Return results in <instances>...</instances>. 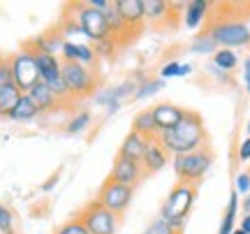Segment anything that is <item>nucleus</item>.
Listing matches in <instances>:
<instances>
[{
	"instance_id": "21",
	"label": "nucleus",
	"mask_w": 250,
	"mask_h": 234,
	"mask_svg": "<svg viewBox=\"0 0 250 234\" xmlns=\"http://www.w3.org/2000/svg\"><path fill=\"white\" fill-rule=\"evenodd\" d=\"M40 116V109L35 107V102L30 100V95L21 93V98L17 100V105L12 107V111L7 114V118L12 123H30Z\"/></svg>"
},
{
	"instance_id": "12",
	"label": "nucleus",
	"mask_w": 250,
	"mask_h": 234,
	"mask_svg": "<svg viewBox=\"0 0 250 234\" xmlns=\"http://www.w3.org/2000/svg\"><path fill=\"white\" fill-rule=\"evenodd\" d=\"M144 176H146V174H144L139 162L125 160V158H118L116 155V160H114V165H111V171H109L107 179L114 181V183H121V186H130V188H134Z\"/></svg>"
},
{
	"instance_id": "8",
	"label": "nucleus",
	"mask_w": 250,
	"mask_h": 234,
	"mask_svg": "<svg viewBox=\"0 0 250 234\" xmlns=\"http://www.w3.org/2000/svg\"><path fill=\"white\" fill-rule=\"evenodd\" d=\"M77 216L90 234H116L118 230V216L102 207L98 199H90Z\"/></svg>"
},
{
	"instance_id": "30",
	"label": "nucleus",
	"mask_w": 250,
	"mask_h": 234,
	"mask_svg": "<svg viewBox=\"0 0 250 234\" xmlns=\"http://www.w3.org/2000/svg\"><path fill=\"white\" fill-rule=\"evenodd\" d=\"M118 42L114 40V37H104V40H100V42H95L93 44V49H95V56L98 58H111V56L118 51Z\"/></svg>"
},
{
	"instance_id": "19",
	"label": "nucleus",
	"mask_w": 250,
	"mask_h": 234,
	"mask_svg": "<svg viewBox=\"0 0 250 234\" xmlns=\"http://www.w3.org/2000/svg\"><path fill=\"white\" fill-rule=\"evenodd\" d=\"M167 162H169V153L162 149L158 139H151L148 149H146V155H144V160H142L144 174H155V171L165 170Z\"/></svg>"
},
{
	"instance_id": "29",
	"label": "nucleus",
	"mask_w": 250,
	"mask_h": 234,
	"mask_svg": "<svg viewBox=\"0 0 250 234\" xmlns=\"http://www.w3.org/2000/svg\"><path fill=\"white\" fill-rule=\"evenodd\" d=\"M165 88V81L162 79H146L142 84H137V88H134V100H146V98H153L155 93H160Z\"/></svg>"
},
{
	"instance_id": "41",
	"label": "nucleus",
	"mask_w": 250,
	"mask_h": 234,
	"mask_svg": "<svg viewBox=\"0 0 250 234\" xmlns=\"http://www.w3.org/2000/svg\"><path fill=\"white\" fill-rule=\"evenodd\" d=\"M56 183H58V174H54V176H51L49 181H44V183H42V190L46 192V190H51V188H54Z\"/></svg>"
},
{
	"instance_id": "42",
	"label": "nucleus",
	"mask_w": 250,
	"mask_h": 234,
	"mask_svg": "<svg viewBox=\"0 0 250 234\" xmlns=\"http://www.w3.org/2000/svg\"><path fill=\"white\" fill-rule=\"evenodd\" d=\"M243 211L250 213V195H246V199H243Z\"/></svg>"
},
{
	"instance_id": "14",
	"label": "nucleus",
	"mask_w": 250,
	"mask_h": 234,
	"mask_svg": "<svg viewBox=\"0 0 250 234\" xmlns=\"http://www.w3.org/2000/svg\"><path fill=\"white\" fill-rule=\"evenodd\" d=\"M114 5H116V9L121 12L123 21L127 23L130 33L137 37L142 33L144 23H146V19H144V2L142 0H116Z\"/></svg>"
},
{
	"instance_id": "17",
	"label": "nucleus",
	"mask_w": 250,
	"mask_h": 234,
	"mask_svg": "<svg viewBox=\"0 0 250 234\" xmlns=\"http://www.w3.org/2000/svg\"><path fill=\"white\" fill-rule=\"evenodd\" d=\"M104 21H107V28H109V37H114L118 44H125V42L134 40V35L130 33V28H127V23L123 21L121 12L116 9L114 2L104 9Z\"/></svg>"
},
{
	"instance_id": "44",
	"label": "nucleus",
	"mask_w": 250,
	"mask_h": 234,
	"mask_svg": "<svg viewBox=\"0 0 250 234\" xmlns=\"http://www.w3.org/2000/svg\"><path fill=\"white\" fill-rule=\"evenodd\" d=\"M246 130H248V137H250V121H248V126H246Z\"/></svg>"
},
{
	"instance_id": "6",
	"label": "nucleus",
	"mask_w": 250,
	"mask_h": 234,
	"mask_svg": "<svg viewBox=\"0 0 250 234\" xmlns=\"http://www.w3.org/2000/svg\"><path fill=\"white\" fill-rule=\"evenodd\" d=\"M62 81H65V88H67V98L72 100L88 98L98 88L95 72L79 63H62Z\"/></svg>"
},
{
	"instance_id": "5",
	"label": "nucleus",
	"mask_w": 250,
	"mask_h": 234,
	"mask_svg": "<svg viewBox=\"0 0 250 234\" xmlns=\"http://www.w3.org/2000/svg\"><path fill=\"white\" fill-rule=\"evenodd\" d=\"M206 33L211 35L215 46H223V49L250 44V28L241 19H220V21H213Z\"/></svg>"
},
{
	"instance_id": "32",
	"label": "nucleus",
	"mask_w": 250,
	"mask_h": 234,
	"mask_svg": "<svg viewBox=\"0 0 250 234\" xmlns=\"http://www.w3.org/2000/svg\"><path fill=\"white\" fill-rule=\"evenodd\" d=\"M0 234H17L14 213H12V209L5 207L2 202H0Z\"/></svg>"
},
{
	"instance_id": "11",
	"label": "nucleus",
	"mask_w": 250,
	"mask_h": 234,
	"mask_svg": "<svg viewBox=\"0 0 250 234\" xmlns=\"http://www.w3.org/2000/svg\"><path fill=\"white\" fill-rule=\"evenodd\" d=\"M134 88H137V84H134L132 79H127V81H123V84H116V86H109V88L100 90L98 95H95V102L111 114V111H116V109L123 105V100L132 98Z\"/></svg>"
},
{
	"instance_id": "28",
	"label": "nucleus",
	"mask_w": 250,
	"mask_h": 234,
	"mask_svg": "<svg viewBox=\"0 0 250 234\" xmlns=\"http://www.w3.org/2000/svg\"><path fill=\"white\" fill-rule=\"evenodd\" d=\"M90 121H93V116H90V111H77L74 116L67 121V126H65V132L67 135H81V132H86V128L90 126Z\"/></svg>"
},
{
	"instance_id": "1",
	"label": "nucleus",
	"mask_w": 250,
	"mask_h": 234,
	"mask_svg": "<svg viewBox=\"0 0 250 234\" xmlns=\"http://www.w3.org/2000/svg\"><path fill=\"white\" fill-rule=\"evenodd\" d=\"M160 146L167 151L169 155H183V153H192L197 149H204L206 146V128L204 121L197 111L188 109L183 121L179 126H174L167 132H160L155 137Z\"/></svg>"
},
{
	"instance_id": "22",
	"label": "nucleus",
	"mask_w": 250,
	"mask_h": 234,
	"mask_svg": "<svg viewBox=\"0 0 250 234\" xmlns=\"http://www.w3.org/2000/svg\"><path fill=\"white\" fill-rule=\"evenodd\" d=\"M208 2L206 0H190L183 9V21H186V28L190 30H197V28L204 26V19L208 14Z\"/></svg>"
},
{
	"instance_id": "36",
	"label": "nucleus",
	"mask_w": 250,
	"mask_h": 234,
	"mask_svg": "<svg viewBox=\"0 0 250 234\" xmlns=\"http://www.w3.org/2000/svg\"><path fill=\"white\" fill-rule=\"evenodd\" d=\"M0 86H14V77H12V67H9L7 58L0 63Z\"/></svg>"
},
{
	"instance_id": "24",
	"label": "nucleus",
	"mask_w": 250,
	"mask_h": 234,
	"mask_svg": "<svg viewBox=\"0 0 250 234\" xmlns=\"http://www.w3.org/2000/svg\"><path fill=\"white\" fill-rule=\"evenodd\" d=\"M218 70V72H232L234 67L239 65V56H236V51L234 49H215L213 54V63H211Z\"/></svg>"
},
{
	"instance_id": "16",
	"label": "nucleus",
	"mask_w": 250,
	"mask_h": 234,
	"mask_svg": "<svg viewBox=\"0 0 250 234\" xmlns=\"http://www.w3.org/2000/svg\"><path fill=\"white\" fill-rule=\"evenodd\" d=\"M146 149H148V139L130 130V132L125 135L121 149H118V158H125V160H132V162H139V165H142L144 155H146Z\"/></svg>"
},
{
	"instance_id": "40",
	"label": "nucleus",
	"mask_w": 250,
	"mask_h": 234,
	"mask_svg": "<svg viewBox=\"0 0 250 234\" xmlns=\"http://www.w3.org/2000/svg\"><path fill=\"white\" fill-rule=\"evenodd\" d=\"M239 230L246 234H250V213H246V216L241 218V225H239Z\"/></svg>"
},
{
	"instance_id": "33",
	"label": "nucleus",
	"mask_w": 250,
	"mask_h": 234,
	"mask_svg": "<svg viewBox=\"0 0 250 234\" xmlns=\"http://www.w3.org/2000/svg\"><path fill=\"white\" fill-rule=\"evenodd\" d=\"M190 49H192L195 54H215V42L211 40L208 33H199V35L195 37V42H192Z\"/></svg>"
},
{
	"instance_id": "7",
	"label": "nucleus",
	"mask_w": 250,
	"mask_h": 234,
	"mask_svg": "<svg viewBox=\"0 0 250 234\" xmlns=\"http://www.w3.org/2000/svg\"><path fill=\"white\" fill-rule=\"evenodd\" d=\"M9 67H12V77H14V86L19 88V93H30V88L40 84V72H37V61L35 54L23 46L21 51H17L14 56L7 58Z\"/></svg>"
},
{
	"instance_id": "9",
	"label": "nucleus",
	"mask_w": 250,
	"mask_h": 234,
	"mask_svg": "<svg viewBox=\"0 0 250 234\" xmlns=\"http://www.w3.org/2000/svg\"><path fill=\"white\" fill-rule=\"evenodd\" d=\"M132 197H134V188L130 186H121V183H114V181H104L102 188L98 192V202L102 204L104 209H109L111 213L116 216H123L127 207L132 204Z\"/></svg>"
},
{
	"instance_id": "25",
	"label": "nucleus",
	"mask_w": 250,
	"mask_h": 234,
	"mask_svg": "<svg viewBox=\"0 0 250 234\" xmlns=\"http://www.w3.org/2000/svg\"><path fill=\"white\" fill-rule=\"evenodd\" d=\"M236 211H239V195L232 190L229 195V202H227V209H225L223 223H220V230L218 234H232L234 232V223H236Z\"/></svg>"
},
{
	"instance_id": "10",
	"label": "nucleus",
	"mask_w": 250,
	"mask_h": 234,
	"mask_svg": "<svg viewBox=\"0 0 250 234\" xmlns=\"http://www.w3.org/2000/svg\"><path fill=\"white\" fill-rule=\"evenodd\" d=\"M186 111L188 109L179 107V105H174V102H158L155 107H151L153 126L158 130V135L171 130L174 126H179L181 121H183V116H186Z\"/></svg>"
},
{
	"instance_id": "18",
	"label": "nucleus",
	"mask_w": 250,
	"mask_h": 234,
	"mask_svg": "<svg viewBox=\"0 0 250 234\" xmlns=\"http://www.w3.org/2000/svg\"><path fill=\"white\" fill-rule=\"evenodd\" d=\"M26 95H30V100L35 102V107L40 109V114H46V111H54V109L61 107L62 100L56 95L54 90L46 86L44 81H40V84H35L33 88H30V93H26Z\"/></svg>"
},
{
	"instance_id": "34",
	"label": "nucleus",
	"mask_w": 250,
	"mask_h": 234,
	"mask_svg": "<svg viewBox=\"0 0 250 234\" xmlns=\"http://www.w3.org/2000/svg\"><path fill=\"white\" fill-rule=\"evenodd\" d=\"M144 234H181V232H179V230H174L167 220H162V218L158 216L155 220H151V223H148V227L144 230Z\"/></svg>"
},
{
	"instance_id": "31",
	"label": "nucleus",
	"mask_w": 250,
	"mask_h": 234,
	"mask_svg": "<svg viewBox=\"0 0 250 234\" xmlns=\"http://www.w3.org/2000/svg\"><path fill=\"white\" fill-rule=\"evenodd\" d=\"M54 234H90L88 230H86V225L81 223V218L79 216H72L70 220H65L62 225L56 227V232Z\"/></svg>"
},
{
	"instance_id": "2",
	"label": "nucleus",
	"mask_w": 250,
	"mask_h": 234,
	"mask_svg": "<svg viewBox=\"0 0 250 234\" xmlns=\"http://www.w3.org/2000/svg\"><path fill=\"white\" fill-rule=\"evenodd\" d=\"M195 195H197V188L190 186V183H176L174 188L169 190L167 199L162 202V209H160V218L167 220L174 230H183L188 220V213L190 209L195 204Z\"/></svg>"
},
{
	"instance_id": "26",
	"label": "nucleus",
	"mask_w": 250,
	"mask_h": 234,
	"mask_svg": "<svg viewBox=\"0 0 250 234\" xmlns=\"http://www.w3.org/2000/svg\"><path fill=\"white\" fill-rule=\"evenodd\" d=\"M19 98H21V93L17 86H0V118H7Z\"/></svg>"
},
{
	"instance_id": "15",
	"label": "nucleus",
	"mask_w": 250,
	"mask_h": 234,
	"mask_svg": "<svg viewBox=\"0 0 250 234\" xmlns=\"http://www.w3.org/2000/svg\"><path fill=\"white\" fill-rule=\"evenodd\" d=\"M142 2H144V19L148 23H153V26H167V21L176 14L174 5L167 2V0H142Z\"/></svg>"
},
{
	"instance_id": "38",
	"label": "nucleus",
	"mask_w": 250,
	"mask_h": 234,
	"mask_svg": "<svg viewBox=\"0 0 250 234\" xmlns=\"http://www.w3.org/2000/svg\"><path fill=\"white\" fill-rule=\"evenodd\" d=\"M243 84H246V90L250 93V56L243 61Z\"/></svg>"
},
{
	"instance_id": "45",
	"label": "nucleus",
	"mask_w": 250,
	"mask_h": 234,
	"mask_svg": "<svg viewBox=\"0 0 250 234\" xmlns=\"http://www.w3.org/2000/svg\"><path fill=\"white\" fill-rule=\"evenodd\" d=\"M2 61H5V56H2V54H0V63H2Z\"/></svg>"
},
{
	"instance_id": "37",
	"label": "nucleus",
	"mask_w": 250,
	"mask_h": 234,
	"mask_svg": "<svg viewBox=\"0 0 250 234\" xmlns=\"http://www.w3.org/2000/svg\"><path fill=\"white\" fill-rule=\"evenodd\" d=\"M239 160L248 162L250 160V137H246L241 144H239Z\"/></svg>"
},
{
	"instance_id": "43",
	"label": "nucleus",
	"mask_w": 250,
	"mask_h": 234,
	"mask_svg": "<svg viewBox=\"0 0 250 234\" xmlns=\"http://www.w3.org/2000/svg\"><path fill=\"white\" fill-rule=\"evenodd\" d=\"M232 234H246V232H241L239 227H234V232H232Z\"/></svg>"
},
{
	"instance_id": "23",
	"label": "nucleus",
	"mask_w": 250,
	"mask_h": 234,
	"mask_svg": "<svg viewBox=\"0 0 250 234\" xmlns=\"http://www.w3.org/2000/svg\"><path fill=\"white\" fill-rule=\"evenodd\" d=\"M132 132H137V135L146 137L148 142L158 137V130H155V126H153L151 109H142L139 114H134V121H132Z\"/></svg>"
},
{
	"instance_id": "4",
	"label": "nucleus",
	"mask_w": 250,
	"mask_h": 234,
	"mask_svg": "<svg viewBox=\"0 0 250 234\" xmlns=\"http://www.w3.org/2000/svg\"><path fill=\"white\" fill-rule=\"evenodd\" d=\"M67 14L77 21V26H79L81 35H83L86 42H93V44H95L100 40L109 37L104 12L93 9L90 5H86V2H79V5H72V9H67Z\"/></svg>"
},
{
	"instance_id": "3",
	"label": "nucleus",
	"mask_w": 250,
	"mask_h": 234,
	"mask_svg": "<svg viewBox=\"0 0 250 234\" xmlns=\"http://www.w3.org/2000/svg\"><path fill=\"white\" fill-rule=\"evenodd\" d=\"M171 165H174L176 179H179L176 183L197 186V181L211 170V165H213V153H211L208 146H204V149H197L192 153L174 155V158H171Z\"/></svg>"
},
{
	"instance_id": "20",
	"label": "nucleus",
	"mask_w": 250,
	"mask_h": 234,
	"mask_svg": "<svg viewBox=\"0 0 250 234\" xmlns=\"http://www.w3.org/2000/svg\"><path fill=\"white\" fill-rule=\"evenodd\" d=\"M62 42H65V40H62V35L58 33V28H56V30H49V33L37 35L35 40H30L26 46L33 51V54H51V56H56L58 51H61Z\"/></svg>"
},
{
	"instance_id": "13",
	"label": "nucleus",
	"mask_w": 250,
	"mask_h": 234,
	"mask_svg": "<svg viewBox=\"0 0 250 234\" xmlns=\"http://www.w3.org/2000/svg\"><path fill=\"white\" fill-rule=\"evenodd\" d=\"M61 56H62V63H79L83 67H90L93 70V65L98 61V56H95V49L90 42H70V40H65L61 46Z\"/></svg>"
},
{
	"instance_id": "39",
	"label": "nucleus",
	"mask_w": 250,
	"mask_h": 234,
	"mask_svg": "<svg viewBox=\"0 0 250 234\" xmlns=\"http://www.w3.org/2000/svg\"><path fill=\"white\" fill-rule=\"evenodd\" d=\"M86 5H90L93 9H100V12H104V9H107L111 2H109V0H88Z\"/></svg>"
},
{
	"instance_id": "35",
	"label": "nucleus",
	"mask_w": 250,
	"mask_h": 234,
	"mask_svg": "<svg viewBox=\"0 0 250 234\" xmlns=\"http://www.w3.org/2000/svg\"><path fill=\"white\" fill-rule=\"evenodd\" d=\"M234 192L236 195H250V171H241L234 179Z\"/></svg>"
},
{
	"instance_id": "27",
	"label": "nucleus",
	"mask_w": 250,
	"mask_h": 234,
	"mask_svg": "<svg viewBox=\"0 0 250 234\" xmlns=\"http://www.w3.org/2000/svg\"><path fill=\"white\" fill-rule=\"evenodd\" d=\"M192 74V65L190 63H179V61H171V63L162 65L160 70V79H181V77H188Z\"/></svg>"
}]
</instances>
